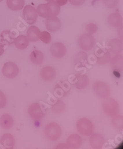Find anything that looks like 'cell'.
Instances as JSON below:
<instances>
[{
  "label": "cell",
  "instance_id": "obj_1",
  "mask_svg": "<svg viewBox=\"0 0 123 149\" xmlns=\"http://www.w3.org/2000/svg\"><path fill=\"white\" fill-rule=\"evenodd\" d=\"M44 133L49 140L55 141L60 138L62 136V129L57 123H51L46 126Z\"/></svg>",
  "mask_w": 123,
  "mask_h": 149
},
{
  "label": "cell",
  "instance_id": "obj_2",
  "mask_svg": "<svg viewBox=\"0 0 123 149\" xmlns=\"http://www.w3.org/2000/svg\"><path fill=\"white\" fill-rule=\"evenodd\" d=\"M103 111L107 115L113 117L117 115L120 112L119 104L114 98H107L102 105Z\"/></svg>",
  "mask_w": 123,
  "mask_h": 149
},
{
  "label": "cell",
  "instance_id": "obj_3",
  "mask_svg": "<svg viewBox=\"0 0 123 149\" xmlns=\"http://www.w3.org/2000/svg\"><path fill=\"white\" fill-rule=\"evenodd\" d=\"M78 131L85 136L92 135L94 131L92 123L87 118H81L76 123Z\"/></svg>",
  "mask_w": 123,
  "mask_h": 149
},
{
  "label": "cell",
  "instance_id": "obj_4",
  "mask_svg": "<svg viewBox=\"0 0 123 149\" xmlns=\"http://www.w3.org/2000/svg\"><path fill=\"white\" fill-rule=\"evenodd\" d=\"M93 90L96 95L101 98H107L111 93L109 86L102 81H97L93 84Z\"/></svg>",
  "mask_w": 123,
  "mask_h": 149
},
{
  "label": "cell",
  "instance_id": "obj_5",
  "mask_svg": "<svg viewBox=\"0 0 123 149\" xmlns=\"http://www.w3.org/2000/svg\"><path fill=\"white\" fill-rule=\"evenodd\" d=\"M78 43L79 47L83 50L88 51L95 46L96 40L91 34H82L79 37Z\"/></svg>",
  "mask_w": 123,
  "mask_h": 149
},
{
  "label": "cell",
  "instance_id": "obj_6",
  "mask_svg": "<svg viewBox=\"0 0 123 149\" xmlns=\"http://www.w3.org/2000/svg\"><path fill=\"white\" fill-rule=\"evenodd\" d=\"M19 68L16 64L12 62H7L2 68V73L8 79H14L19 74Z\"/></svg>",
  "mask_w": 123,
  "mask_h": 149
},
{
  "label": "cell",
  "instance_id": "obj_7",
  "mask_svg": "<svg viewBox=\"0 0 123 149\" xmlns=\"http://www.w3.org/2000/svg\"><path fill=\"white\" fill-rule=\"evenodd\" d=\"M23 19L25 22L32 25L36 22L38 18V14L35 8L31 5H27L23 10Z\"/></svg>",
  "mask_w": 123,
  "mask_h": 149
},
{
  "label": "cell",
  "instance_id": "obj_8",
  "mask_svg": "<svg viewBox=\"0 0 123 149\" xmlns=\"http://www.w3.org/2000/svg\"><path fill=\"white\" fill-rule=\"evenodd\" d=\"M28 113L33 120H40L44 116V111L38 103H33L28 109Z\"/></svg>",
  "mask_w": 123,
  "mask_h": 149
},
{
  "label": "cell",
  "instance_id": "obj_9",
  "mask_svg": "<svg viewBox=\"0 0 123 149\" xmlns=\"http://www.w3.org/2000/svg\"><path fill=\"white\" fill-rule=\"evenodd\" d=\"M97 58V63L100 65H104L111 60L109 51L105 48H98L95 53Z\"/></svg>",
  "mask_w": 123,
  "mask_h": 149
},
{
  "label": "cell",
  "instance_id": "obj_10",
  "mask_svg": "<svg viewBox=\"0 0 123 149\" xmlns=\"http://www.w3.org/2000/svg\"><path fill=\"white\" fill-rule=\"evenodd\" d=\"M50 52L52 55L56 58H62L67 53V49L65 46L62 43L57 42L52 44Z\"/></svg>",
  "mask_w": 123,
  "mask_h": 149
},
{
  "label": "cell",
  "instance_id": "obj_11",
  "mask_svg": "<svg viewBox=\"0 0 123 149\" xmlns=\"http://www.w3.org/2000/svg\"><path fill=\"white\" fill-rule=\"evenodd\" d=\"M71 86L68 82H59L56 86L54 93L56 97L58 98H61L68 95V93L70 91Z\"/></svg>",
  "mask_w": 123,
  "mask_h": 149
},
{
  "label": "cell",
  "instance_id": "obj_12",
  "mask_svg": "<svg viewBox=\"0 0 123 149\" xmlns=\"http://www.w3.org/2000/svg\"><path fill=\"white\" fill-rule=\"evenodd\" d=\"M46 27L49 32L58 31L61 27V21L56 16H51L47 18L45 22Z\"/></svg>",
  "mask_w": 123,
  "mask_h": 149
},
{
  "label": "cell",
  "instance_id": "obj_13",
  "mask_svg": "<svg viewBox=\"0 0 123 149\" xmlns=\"http://www.w3.org/2000/svg\"><path fill=\"white\" fill-rule=\"evenodd\" d=\"M40 76L43 81L50 82L54 80L56 77V71L55 69L52 67L46 66L41 69L40 72Z\"/></svg>",
  "mask_w": 123,
  "mask_h": 149
},
{
  "label": "cell",
  "instance_id": "obj_14",
  "mask_svg": "<svg viewBox=\"0 0 123 149\" xmlns=\"http://www.w3.org/2000/svg\"><path fill=\"white\" fill-rule=\"evenodd\" d=\"M90 145L92 148L100 149L105 142L104 137L100 134H92L89 139Z\"/></svg>",
  "mask_w": 123,
  "mask_h": 149
},
{
  "label": "cell",
  "instance_id": "obj_15",
  "mask_svg": "<svg viewBox=\"0 0 123 149\" xmlns=\"http://www.w3.org/2000/svg\"><path fill=\"white\" fill-rule=\"evenodd\" d=\"M75 81L74 82V86L79 90L86 88L89 83V78L85 74V75H81L80 74H76L75 76Z\"/></svg>",
  "mask_w": 123,
  "mask_h": 149
},
{
  "label": "cell",
  "instance_id": "obj_16",
  "mask_svg": "<svg viewBox=\"0 0 123 149\" xmlns=\"http://www.w3.org/2000/svg\"><path fill=\"white\" fill-rule=\"evenodd\" d=\"M0 143L4 148L12 149L15 144V139L10 134H4L0 138Z\"/></svg>",
  "mask_w": 123,
  "mask_h": 149
},
{
  "label": "cell",
  "instance_id": "obj_17",
  "mask_svg": "<svg viewBox=\"0 0 123 149\" xmlns=\"http://www.w3.org/2000/svg\"><path fill=\"white\" fill-rule=\"evenodd\" d=\"M66 144L69 148H79L82 145V139L80 136L74 134L68 137Z\"/></svg>",
  "mask_w": 123,
  "mask_h": 149
},
{
  "label": "cell",
  "instance_id": "obj_18",
  "mask_svg": "<svg viewBox=\"0 0 123 149\" xmlns=\"http://www.w3.org/2000/svg\"><path fill=\"white\" fill-rule=\"evenodd\" d=\"M111 66L114 72H122L123 69V58L120 54H116L111 59Z\"/></svg>",
  "mask_w": 123,
  "mask_h": 149
},
{
  "label": "cell",
  "instance_id": "obj_19",
  "mask_svg": "<svg viewBox=\"0 0 123 149\" xmlns=\"http://www.w3.org/2000/svg\"><path fill=\"white\" fill-rule=\"evenodd\" d=\"M110 47V52L113 54H118L122 52V42L116 38L111 39L108 43Z\"/></svg>",
  "mask_w": 123,
  "mask_h": 149
},
{
  "label": "cell",
  "instance_id": "obj_20",
  "mask_svg": "<svg viewBox=\"0 0 123 149\" xmlns=\"http://www.w3.org/2000/svg\"><path fill=\"white\" fill-rule=\"evenodd\" d=\"M108 23L113 27H121L122 26V17L117 13H113L108 16Z\"/></svg>",
  "mask_w": 123,
  "mask_h": 149
},
{
  "label": "cell",
  "instance_id": "obj_21",
  "mask_svg": "<svg viewBox=\"0 0 123 149\" xmlns=\"http://www.w3.org/2000/svg\"><path fill=\"white\" fill-rule=\"evenodd\" d=\"M74 63H75V66L78 68L86 66L87 64V54L83 52H79L76 54L75 58H74Z\"/></svg>",
  "mask_w": 123,
  "mask_h": 149
},
{
  "label": "cell",
  "instance_id": "obj_22",
  "mask_svg": "<svg viewBox=\"0 0 123 149\" xmlns=\"http://www.w3.org/2000/svg\"><path fill=\"white\" fill-rule=\"evenodd\" d=\"M41 31L36 26L30 27L27 31V38L29 41L32 42H36L39 40V36H40Z\"/></svg>",
  "mask_w": 123,
  "mask_h": 149
},
{
  "label": "cell",
  "instance_id": "obj_23",
  "mask_svg": "<svg viewBox=\"0 0 123 149\" xmlns=\"http://www.w3.org/2000/svg\"><path fill=\"white\" fill-rule=\"evenodd\" d=\"M14 123L13 118L9 114H4L0 118V126L4 130H9L12 128Z\"/></svg>",
  "mask_w": 123,
  "mask_h": 149
},
{
  "label": "cell",
  "instance_id": "obj_24",
  "mask_svg": "<svg viewBox=\"0 0 123 149\" xmlns=\"http://www.w3.org/2000/svg\"><path fill=\"white\" fill-rule=\"evenodd\" d=\"M38 15L40 17L44 18H47L49 17L52 16L51 9L49 8L48 4H39L36 9Z\"/></svg>",
  "mask_w": 123,
  "mask_h": 149
},
{
  "label": "cell",
  "instance_id": "obj_25",
  "mask_svg": "<svg viewBox=\"0 0 123 149\" xmlns=\"http://www.w3.org/2000/svg\"><path fill=\"white\" fill-rule=\"evenodd\" d=\"M14 43L17 49H25L28 46L29 40L26 36H19L17 37L14 38Z\"/></svg>",
  "mask_w": 123,
  "mask_h": 149
},
{
  "label": "cell",
  "instance_id": "obj_26",
  "mask_svg": "<svg viewBox=\"0 0 123 149\" xmlns=\"http://www.w3.org/2000/svg\"><path fill=\"white\" fill-rule=\"evenodd\" d=\"M30 58V61L33 64H35V65H39V64L43 63L44 59V56L41 51L36 49V50H34L31 53Z\"/></svg>",
  "mask_w": 123,
  "mask_h": 149
},
{
  "label": "cell",
  "instance_id": "obj_27",
  "mask_svg": "<svg viewBox=\"0 0 123 149\" xmlns=\"http://www.w3.org/2000/svg\"><path fill=\"white\" fill-rule=\"evenodd\" d=\"M7 6L12 11H19L22 9L25 4L24 0H7Z\"/></svg>",
  "mask_w": 123,
  "mask_h": 149
},
{
  "label": "cell",
  "instance_id": "obj_28",
  "mask_svg": "<svg viewBox=\"0 0 123 149\" xmlns=\"http://www.w3.org/2000/svg\"><path fill=\"white\" fill-rule=\"evenodd\" d=\"M14 38L12 33L9 31H4L1 34V43H5L11 45L14 43Z\"/></svg>",
  "mask_w": 123,
  "mask_h": 149
},
{
  "label": "cell",
  "instance_id": "obj_29",
  "mask_svg": "<svg viewBox=\"0 0 123 149\" xmlns=\"http://www.w3.org/2000/svg\"><path fill=\"white\" fill-rule=\"evenodd\" d=\"M65 108V104L62 100H58L55 104L52 106L51 111L54 114H60L62 113Z\"/></svg>",
  "mask_w": 123,
  "mask_h": 149
},
{
  "label": "cell",
  "instance_id": "obj_30",
  "mask_svg": "<svg viewBox=\"0 0 123 149\" xmlns=\"http://www.w3.org/2000/svg\"><path fill=\"white\" fill-rule=\"evenodd\" d=\"M112 125L117 130H122L123 127V117L121 115H118L113 116L111 121Z\"/></svg>",
  "mask_w": 123,
  "mask_h": 149
},
{
  "label": "cell",
  "instance_id": "obj_31",
  "mask_svg": "<svg viewBox=\"0 0 123 149\" xmlns=\"http://www.w3.org/2000/svg\"><path fill=\"white\" fill-rule=\"evenodd\" d=\"M47 4L49 6V8H50V9H51L52 16H57L60 11V6H59L55 0H53V1H48Z\"/></svg>",
  "mask_w": 123,
  "mask_h": 149
},
{
  "label": "cell",
  "instance_id": "obj_32",
  "mask_svg": "<svg viewBox=\"0 0 123 149\" xmlns=\"http://www.w3.org/2000/svg\"><path fill=\"white\" fill-rule=\"evenodd\" d=\"M39 39L44 43H49L51 41V34L47 32L44 31L41 32L39 36Z\"/></svg>",
  "mask_w": 123,
  "mask_h": 149
},
{
  "label": "cell",
  "instance_id": "obj_33",
  "mask_svg": "<svg viewBox=\"0 0 123 149\" xmlns=\"http://www.w3.org/2000/svg\"><path fill=\"white\" fill-rule=\"evenodd\" d=\"M97 25L93 23H90L86 25V31L89 34H93L97 32Z\"/></svg>",
  "mask_w": 123,
  "mask_h": 149
},
{
  "label": "cell",
  "instance_id": "obj_34",
  "mask_svg": "<svg viewBox=\"0 0 123 149\" xmlns=\"http://www.w3.org/2000/svg\"><path fill=\"white\" fill-rule=\"evenodd\" d=\"M105 6L108 8L113 9L117 6L119 0H103Z\"/></svg>",
  "mask_w": 123,
  "mask_h": 149
},
{
  "label": "cell",
  "instance_id": "obj_35",
  "mask_svg": "<svg viewBox=\"0 0 123 149\" xmlns=\"http://www.w3.org/2000/svg\"><path fill=\"white\" fill-rule=\"evenodd\" d=\"M7 103V99L4 93L0 91V109L3 108Z\"/></svg>",
  "mask_w": 123,
  "mask_h": 149
},
{
  "label": "cell",
  "instance_id": "obj_36",
  "mask_svg": "<svg viewBox=\"0 0 123 149\" xmlns=\"http://www.w3.org/2000/svg\"><path fill=\"white\" fill-rule=\"evenodd\" d=\"M68 1L70 4L76 6H80L85 2V0H68Z\"/></svg>",
  "mask_w": 123,
  "mask_h": 149
},
{
  "label": "cell",
  "instance_id": "obj_37",
  "mask_svg": "<svg viewBox=\"0 0 123 149\" xmlns=\"http://www.w3.org/2000/svg\"><path fill=\"white\" fill-rule=\"evenodd\" d=\"M55 1L57 2V3L59 5V6H62L65 5L68 2V0H55Z\"/></svg>",
  "mask_w": 123,
  "mask_h": 149
},
{
  "label": "cell",
  "instance_id": "obj_38",
  "mask_svg": "<svg viewBox=\"0 0 123 149\" xmlns=\"http://www.w3.org/2000/svg\"><path fill=\"white\" fill-rule=\"evenodd\" d=\"M4 52V49L3 45L1 43H0V56L3 55Z\"/></svg>",
  "mask_w": 123,
  "mask_h": 149
},
{
  "label": "cell",
  "instance_id": "obj_39",
  "mask_svg": "<svg viewBox=\"0 0 123 149\" xmlns=\"http://www.w3.org/2000/svg\"><path fill=\"white\" fill-rule=\"evenodd\" d=\"M56 148L58 149V148H69V147H68V146L67 144H63V143H62V144H59L57 147Z\"/></svg>",
  "mask_w": 123,
  "mask_h": 149
},
{
  "label": "cell",
  "instance_id": "obj_40",
  "mask_svg": "<svg viewBox=\"0 0 123 149\" xmlns=\"http://www.w3.org/2000/svg\"><path fill=\"white\" fill-rule=\"evenodd\" d=\"M47 1H53V0H46Z\"/></svg>",
  "mask_w": 123,
  "mask_h": 149
},
{
  "label": "cell",
  "instance_id": "obj_41",
  "mask_svg": "<svg viewBox=\"0 0 123 149\" xmlns=\"http://www.w3.org/2000/svg\"><path fill=\"white\" fill-rule=\"evenodd\" d=\"M3 0H0V2H1V1H3Z\"/></svg>",
  "mask_w": 123,
  "mask_h": 149
}]
</instances>
